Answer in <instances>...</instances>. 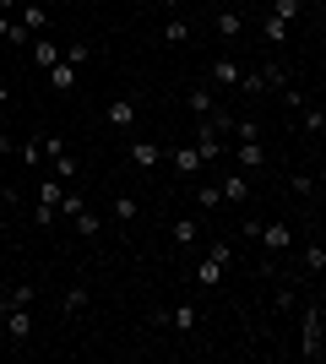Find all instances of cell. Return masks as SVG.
<instances>
[{
    "label": "cell",
    "mask_w": 326,
    "mask_h": 364,
    "mask_svg": "<svg viewBox=\"0 0 326 364\" xmlns=\"http://www.w3.org/2000/svg\"><path fill=\"white\" fill-rule=\"evenodd\" d=\"M229 245L217 240V245H207V256L196 261V283H202V289H217V283H223V272H229Z\"/></svg>",
    "instance_id": "6da1fadb"
},
{
    "label": "cell",
    "mask_w": 326,
    "mask_h": 364,
    "mask_svg": "<svg viewBox=\"0 0 326 364\" xmlns=\"http://www.w3.org/2000/svg\"><path fill=\"white\" fill-rule=\"evenodd\" d=\"M299 353H305V359H321V353H326V326H321V304H310V310H305V332H299Z\"/></svg>",
    "instance_id": "7a4b0ae2"
},
{
    "label": "cell",
    "mask_w": 326,
    "mask_h": 364,
    "mask_svg": "<svg viewBox=\"0 0 326 364\" xmlns=\"http://www.w3.org/2000/svg\"><path fill=\"white\" fill-rule=\"evenodd\" d=\"M256 240L266 245V256L278 261V256H288V250H294V228L283 223V218H272V223H261V228H256Z\"/></svg>",
    "instance_id": "3957f363"
},
{
    "label": "cell",
    "mask_w": 326,
    "mask_h": 364,
    "mask_svg": "<svg viewBox=\"0 0 326 364\" xmlns=\"http://www.w3.org/2000/svg\"><path fill=\"white\" fill-rule=\"evenodd\" d=\"M60 196H65V185H60V180H44V185H38V207H33V223H38V228L55 223V213H60Z\"/></svg>",
    "instance_id": "277c9868"
},
{
    "label": "cell",
    "mask_w": 326,
    "mask_h": 364,
    "mask_svg": "<svg viewBox=\"0 0 326 364\" xmlns=\"http://www.w3.org/2000/svg\"><path fill=\"white\" fill-rule=\"evenodd\" d=\"M104 125H114V131H131V125H136V92H120V98H109Z\"/></svg>",
    "instance_id": "5b68a950"
},
{
    "label": "cell",
    "mask_w": 326,
    "mask_h": 364,
    "mask_svg": "<svg viewBox=\"0 0 326 364\" xmlns=\"http://www.w3.org/2000/svg\"><path fill=\"white\" fill-rule=\"evenodd\" d=\"M217 191H223L229 207H245L250 201V174H217Z\"/></svg>",
    "instance_id": "8992f818"
},
{
    "label": "cell",
    "mask_w": 326,
    "mask_h": 364,
    "mask_svg": "<svg viewBox=\"0 0 326 364\" xmlns=\"http://www.w3.org/2000/svg\"><path fill=\"white\" fill-rule=\"evenodd\" d=\"M16 11H22V16H16V22H22V28H28L33 38H38V33H44V22H49V6H44V0H22V6H16Z\"/></svg>",
    "instance_id": "52a82bcc"
},
{
    "label": "cell",
    "mask_w": 326,
    "mask_h": 364,
    "mask_svg": "<svg viewBox=\"0 0 326 364\" xmlns=\"http://www.w3.org/2000/svg\"><path fill=\"white\" fill-rule=\"evenodd\" d=\"M0 316H6V332H11V343L22 348V343L33 337V310H0Z\"/></svg>",
    "instance_id": "ba28073f"
},
{
    "label": "cell",
    "mask_w": 326,
    "mask_h": 364,
    "mask_svg": "<svg viewBox=\"0 0 326 364\" xmlns=\"http://www.w3.org/2000/svg\"><path fill=\"white\" fill-rule=\"evenodd\" d=\"M234 164H239V168H266V147H261V136L239 141V147H234Z\"/></svg>",
    "instance_id": "9c48e42d"
},
{
    "label": "cell",
    "mask_w": 326,
    "mask_h": 364,
    "mask_svg": "<svg viewBox=\"0 0 326 364\" xmlns=\"http://www.w3.org/2000/svg\"><path fill=\"white\" fill-rule=\"evenodd\" d=\"M174 245L190 256V250L202 245V223H196V218H174Z\"/></svg>",
    "instance_id": "30bf717a"
},
{
    "label": "cell",
    "mask_w": 326,
    "mask_h": 364,
    "mask_svg": "<svg viewBox=\"0 0 326 364\" xmlns=\"http://www.w3.org/2000/svg\"><path fill=\"white\" fill-rule=\"evenodd\" d=\"M131 164H136V168H158V164H163V147H158V141H147V136L131 141Z\"/></svg>",
    "instance_id": "8fae6325"
},
{
    "label": "cell",
    "mask_w": 326,
    "mask_h": 364,
    "mask_svg": "<svg viewBox=\"0 0 326 364\" xmlns=\"http://www.w3.org/2000/svg\"><path fill=\"white\" fill-rule=\"evenodd\" d=\"M33 299H38V289H33V283H16V289L0 294V310H33Z\"/></svg>",
    "instance_id": "7c38bea8"
},
{
    "label": "cell",
    "mask_w": 326,
    "mask_h": 364,
    "mask_svg": "<svg viewBox=\"0 0 326 364\" xmlns=\"http://www.w3.org/2000/svg\"><path fill=\"white\" fill-rule=\"evenodd\" d=\"M77 71H82V65L55 60V65H49V87H55V92H71V87H77Z\"/></svg>",
    "instance_id": "4fadbf2b"
},
{
    "label": "cell",
    "mask_w": 326,
    "mask_h": 364,
    "mask_svg": "<svg viewBox=\"0 0 326 364\" xmlns=\"http://www.w3.org/2000/svg\"><path fill=\"white\" fill-rule=\"evenodd\" d=\"M163 44H190V22H185L180 11L163 16Z\"/></svg>",
    "instance_id": "5bb4252c"
},
{
    "label": "cell",
    "mask_w": 326,
    "mask_h": 364,
    "mask_svg": "<svg viewBox=\"0 0 326 364\" xmlns=\"http://www.w3.org/2000/svg\"><path fill=\"white\" fill-rule=\"evenodd\" d=\"M174 168H180V174H185V180H196V174H202V152L196 147H174Z\"/></svg>",
    "instance_id": "9a60e30c"
},
{
    "label": "cell",
    "mask_w": 326,
    "mask_h": 364,
    "mask_svg": "<svg viewBox=\"0 0 326 364\" xmlns=\"http://www.w3.org/2000/svg\"><path fill=\"white\" fill-rule=\"evenodd\" d=\"M28 55H33V65H38V71H49V65L60 60V44H49V38H33Z\"/></svg>",
    "instance_id": "2e32d148"
},
{
    "label": "cell",
    "mask_w": 326,
    "mask_h": 364,
    "mask_svg": "<svg viewBox=\"0 0 326 364\" xmlns=\"http://www.w3.org/2000/svg\"><path fill=\"white\" fill-rule=\"evenodd\" d=\"M196 321H202L196 304H174V310H169V326H174V332H196Z\"/></svg>",
    "instance_id": "e0dca14e"
},
{
    "label": "cell",
    "mask_w": 326,
    "mask_h": 364,
    "mask_svg": "<svg viewBox=\"0 0 326 364\" xmlns=\"http://www.w3.org/2000/svg\"><path fill=\"white\" fill-rule=\"evenodd\" d=\"M185 104H190V114L202 120V114H212V109H217V98H212V87H190V92H185Z\"/></svg>",
    "instance_id": "ac0fdd59"
},
{
    "label": "cell",
    "mask_w": 326,
    "mask_h": 364,
    "mask_svg": "<svg viewBox=\"0 0 326 364\" xmlns=\"http://www.w3.org/2000/svg\"><path fill=\"white\" fill-rule=\"evenodd\" d=\"M239 76H245V71H239L234 60H212V82H217V87H239Z\"/></svg>",
    "instance_id": "d6986e66"
},
{
    "label": "cell",
    "mask_w": 326,
    "mask_h": 364,
    "mask_svg": "<svg viewBox=\"0 0 326 364\" xmlns=\"http://www.w3.org/2000/svg\"><path fill=\"white\" fill-rule=\"evenodd\" d=\"M217 33H223V38L234 44V38L245 33V16H239V11H217Z\"/></svg>",
    "instance_id": "ffe728a7"
},
{
    "label": "cell",
    "mask_w": 326,
    "mask_h": 364,
    "mask_svg": "<svg viewBox=\"0 0 326 364\" xmlns=\"http://www.w3.org/2000/svg\"><path fill=\"white\" fill-rule=\"evenodd\" d=\"M196 201H202V213H217V207H223V191H217V180L196 185Z\"/></svg>",
    "instance_id": "44dd1931"
},
{
    "label": "cell",
    "mask_w": 326,
    "mask_h": 364,
    "mask_svg": "<svg viewBox=\"0 0 326 364\" xmlns=\"http://www.w3.org/2000/svg\"><path fill=\"white\" fill-rule=\"evenodd\" d=\"M49 164H55V180H71V174H82V164H77V152L65 147L60 158H49Z\"/></svg>",
    "instance_id": "7402d4cb"
},
{
    "label": "cell",
    "mask_w": 326,
    "mask_h": 364,
    "mask_svg": "<svg viewBox=\"0 0 326 364\" xmlns=\"http://www.w3.org/2000/svg\"><path fill=\"white\" fill-rule=\"evenodd\" d=\"M272 16H278V22H288V28H294L299 16H305V6H299V0H272Z\"/></svg>",
    "instance_id": "603a6c76"
},
{
    "label": "cell",
    "mask_w": 326,
    "mask_h": 364,
    "mask_svg": "<svg viewBox=\"0 0 326 364\" xmlns=\"http://www.w3.org/2000/svg\"><path fill=\"white\" fill-rule=\"evenodd\" d=\"M305 267H310V277L326 272V245H321V240H310V250H305Z\"/></svg>",
    "instance_id": "cb8c5ba5"
},
{
    "label": "cell",
    "mask_w": 326,
    "mask_h": 364,
    "mask_svg": "<svg viewBox=\"0 0 326 364\" xmlns=\"http://www.w3.org/2000/svg\"><path fill=\"white\" fill-rule=\"evenodd\" d=\"M60 60H71V65H87V60H93V44H60Z\"/></svg>",
    "instance_id": "d4e9b609"
},
{
    "label": "cell",
    "mask_w": 326,
    "mask_h": 364,
    "mask_svg": "<svg viewBox=\"0 0 326 364\" xmlns=\"http://www.w3.org/2000/svg\"><path fill=\"white\" fill-rule=\"evenodd\" d=\"M60 310H65V316H82V310H87V289L77 283V289H71V294L60 299Z\"/></svg>",
    "instance_id": "484cf974"
},
{
    "label": "cell",
    "mask_w": 326,
    "mask_h": 364,
    "mask_svg": "<svg viewBox=\"0 0 326 364\" xmlns=\"http://www.w3.org/2000/svg\"><path fill=\"white\" fill-rule=\"evenodd\" d=\"M305 131H310V136H321V131H326V109L321 104H305Z\"/></svg>",
    "instance_id": "4316f807"
},
{
    "label": "cell",
    "mask_w": 326,
    "mask_h": 364,
    "mask_svg": "<svg viewBox=\"0 0 326 364\" xmlns=\"http://www.w3.org/2000/svg\"><path fill=\"white\" fill-rule=\"evenodd\" d=\"M71 228H77L82 240H93V234H98V218H93V213H87V207H82V213H77V218H71Z\"/></svg>",
    "instance_id": "83f0119b"
},
{
    "label": "cell",
    "mask_w": 326,
    "mask_h": 364,
    "mask_svg": "<svg viewBox=\"0 0 326 364\" xmlns=\"http://www.w3.org/2000/svg\"><path fill=\"white\" fill-rule=\"evenodd\" d=\"M38 147H44V158H60V152H65V136H60V131H49V136H38Z\"/></svg>",
    "instance_id": "f1b7e54d"
},
{
    "label": "cell",
    "mask_w": 326,
    "mask_h": 364,
    "mask_svg": "<svg viewBox=\"0 0 326 364\" xmlns=\"http://www.w3.org/2000/svg\"><path fill=\"white\" fill-rule=\"evenodd\" d=\"M288 38V22H278V16L266 11V44H283Z\"/></svg>",
    "instance_id": "f546056e"
},
{
    "label": "cell",
    "mask_w": 326,
    "mask_h": 364,
    "mask_svg": "<svg viewBox=\"0 0 326 364\" xmlns=\"http://www.w3.org/2000/svg\"><path fill=\"white\" fill-rule=\"evenodd\" d=\"M261 82H266V87H288V71H283V65H266V71H261Z\"/></svg>",
    "instance_id": "4dcf8cb0"
},
{
    "label": "cell",
    "mask_w": 326,
    "mask_h": 364,
    "mask_svg": "<svg viewBox=\"0 0 326 364\" xmlns=\"http://www.w3.org/2000/svg\"><path fill=\"white\" fill-rule=\"evenodd\" d=\"M82 207H87V201H82V196H77V191H65V196H60V218H77V213H82Z\"/></svg>",
    "instance_id": "1f68e13d"
},
{
    "label": "cell",
    "mask_w": 326,
    "mask_h": 364,
    "mask_svg": "<svg viewBox=\"0 0 326 364\" xmlns=\"http://www.w3.org/2000/svg\"><path fill=\"white\" fill-rule=\"evenodd\" d=\"M141 207H136V196H114V218H136Z\"/></svg>",
    "instance_id": "d6a6232c"
},
{
    "label": "cell",
    "mask_w": 326,
    "mask_h": 364,
    "mask_svg": "<svg viewBox=\"0 0 326 364\" xmlns=\"http://www.w3.org/2000/svg\"><path fill=\"white\" fill-rule=\"evenodd\" d=\"M6 38H11V44H33V33L22 28V22H11V28H6Z\"/></svg>",
    "instance_id": "836d02e7"
},
{
    "label": "cell",
    "mask_w": 326,
    "mask_h": 364,
    "mask_svg": "<svg viewBox=\"0 0 326 364\" xmlns=\"http://www.w3.org/2000/svg\"><path fill=\"white\" fill-rule=\"evenodd\" d=\"M239 87H245V92H261L266 82H261V71H245V76H239Z\"/></svg>",
    "instance_id": "e575fe53"
},
{
    "label": "cell",
    "mask_w": 326,
    "mask_h": 364,
    "mask_svg": "<svg viewBox=\"0 0 326 364\" xmlns=\"http://www.w3.org/2000/svg\"><path fill=\"white\" fill-rule=\"evenodd\" d=\"M288 185H294L299 196H315V180H310V174H294V180H288Z\"/></svg>",
    "instance_id": "d590c367"
},
{
    "label": "cell",
    "mask_w": 326,
    "mask_h": 364,
    "mask_svg": "<svg viewBox=\"0 0 326 364\" xmlns=\"http://www.w3.org/2000/svg\"><path fill=\"white\" fill-rule=\"evenodd\" d=\"M6 28H11V11H0V44H6Z\"/></svg>",
    "instance_id": "8d00e7d4"
},
{
    "label": "cell",
    "mask_w": 326,
    "mask_h": 364,
    "mask_svg": "<svg viewBox=\"0 0 326 364\" xmlns=\"http://www.w3.org/2000/svg\"><path fill=\"white\" fill-rule=\"evenodd\" d=\"M6 104H11V87H6V82H0V109H6Z\"/></svg>",
    "instance_id": "74e56055"
},
{
    "label": "cell",
    "mask_w": 326,
    "mask_h": 364,
    "mask_svg": "<svg viewBox=\"0 0 326 364\" xmlns=\"http://www.w3.org/2000/svg\"><path fill=\"white\" fill-rule=\"evenodd\" d=\"M0 213H6V201H0Z\"/></svg>",
    "instance_id": "f35d334b"
}]
</instances>
